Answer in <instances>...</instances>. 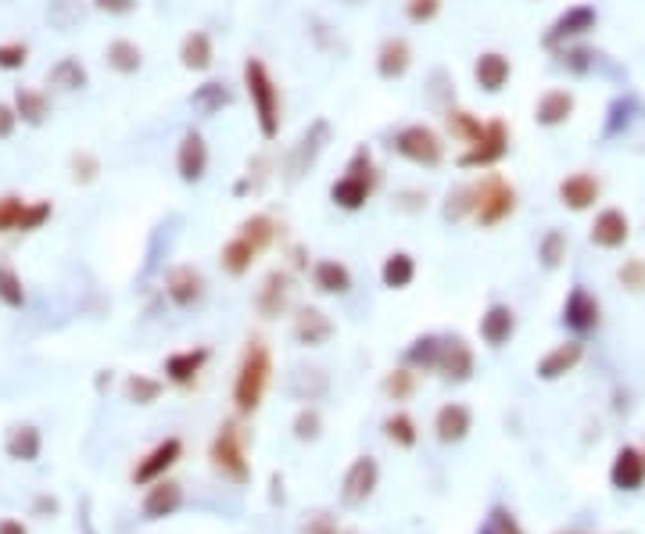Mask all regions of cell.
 Segmentation results:
<instances>
[{"label":"cell","mask_w":645,"mask_h":534,"mask_svg":"<svg viewBox=\"0 0 645 534\" xmlns=\"http://www.w3.org/2000/svg\"><path fill=\"white\" fill-rule=\"evenodd\" d=\"M244 94L251 101V112H255V126L262 133V140H276L280 137V126H284V97H280V87H276L273 72L262 58H244Z\"/></svg>","instance_id":"6da1fadb"},{"label":"cell","mask_w":645,"mask_h":534,"mask_svg":"<svg viewBox=\"0 0 645 534\" xmlns=\"http://www.w3.org/2000/svg\"><path fill=\"white\" fill-rule=\"evenodd\" d=\"M269 373H273V355H269L266 341L251 337L241 355V366H237V380H233V405H237L241 416H251L262 405V395L269 388Z\"/></svg>","instance_id":"7a4b0ae2"},{"label":"cell","mask_w":645,"mask_h":534,"mask_svg":"<svg viewBox=\"0 0 645 534\" xmlns=\"http://www.w3.org/2000/svg\"><path fill=\"white\" fill-rule=\"evenodd\" d=\"M516 205H520V194L516 187L499 173H484L481 180L473 183V223L481 230H495L506 219L516 216Z\"/></svg>","instance_id":"3957f363"},{"label":"cell","mask_w":645,"mask_h":534,"mask_svg":"<svg viewBox=\"0 0 645 534\" xmlns=\"http://www.w3.org/2000/svg\"><path fill=\"white\" fill-rule=\"evenodd\" d=\"M391 151L409 165L438 169V165L445 162V137H441L434 126H427V122H409V126L395 130Z\"/></svg>","instance_id":"277c9868"},{"label":"cell","mask_w":645,"mask_h":534,"mask_svg":"<svg viewBox=\"0 0 645 534\" xmlns=\"http://www.w3.org/2000/svg\"><path fill=\"white\" fill-rule=\"evenodd\" d=\"M506 155H509V126H506V119H488V122H484L481 137L473 140L470 147H463V151L456 155V165H459V169H481V173H488V169H495V165H499Z\"/></svg>","instance_id":"5b68a950"},{"label":"cell","mask_w":645,"mask_h":534,"mask_svg":"<svg viewBox=\"0 0 645 534\" xmlns=\"http://www.w3.org/2000/svg\"><path fill=\"white\" fill-rule=\"evenodd\" d=\"M595 26H599V8H595V4H570L567 11H559V15L552 18V26L545 29L542 44L549 47V51H563V47L585 40Z\"/></svg>","instance_id":"8992f818"},{"label":"cell","mask_w":645,"mask_h":534,"mask_svg":"<svg viewBox=\"0 0 645 534\" xmlns=\"http://www.w3.org/2000/svg\"><path fill=\"white\" fill-rule=\"evenodd\" d=\"M212 463L215 470H223L230 481L237 484H248L251 481V466H248V456H244V431L237 420H226L219 427L212 441Z\"/></svg>","instance_id":"52a82bcc"},{"label":"cell","mask_w":645,"mask_h":534,"mask_svg":"<svg viewBox=\"0 0 645 534\" xmlns=\"http://www.w3.org/2000/svg\"><path fill=\"white\" fill-rule=\"evenodd\" d=\"M208 165H212V151H208V140L201 130H187L176 144V176L187 187H198L208 176Z\"/></svg>","instance_id":"ba28073f"},{"label":"cell","mask_w":645,"mask_h":534,"mask_svg":"<svg viewBox=\"0 0 645 534\" xmlns=\"http://www.w3.org/2000/svg\"><path fill=\"white\" fill-rule=\"evenodd\" d=\"M588 241L595 244V248L602 251H620L624 244L631 241V219L624 208L610 205V208H599L592 219V226H588Z\"/></svg>","instance_id":"9c48e42d"},{"label":"cell","mask_w":645,"mask_h":534,"mask_svg":"<svg viewBox=\"0 0 645 534\" xmlns=\"http://www.w3.org/2000/svg\"><path fill=\"white\" fill-rule=\"evenodd\" d=\"M602 323V305L588 287L577 284L574 291L567 294V302H563V327L577 337H588L592 330H599Z\"/></svg>","instance_id":"30bf717a"},{"label":"cell","mask_w":645,"mask_h":534,"mask_svg":"<svg viewBox=\"0 0 645 534\" xmlns=\"http://www.w3.org/2000/svg\"><path fill=\"white\" fill-rule=\"evenodd\" d=\"M556 198H559V205L570 208V212H592V208L602 201V180L595 173L577 169V173L559 180Z\"/></svg>","instance_id":"8fae6325"},{"label":"cell","mask_w":645,"mask_h":534,"mask_svg":"<svg viewBox=\"0 0 645 534\" xmlns=\"http://www.w3.org/2000/svg\"><path fill=\"white\" fill-rule=\"evenodd\" d=\"M577 112V94L567 87H552L545 90L538 101H534V122L542 126V130H559V126H567Z\"/></svg>","instance_id":"7c38bea8"},{"label":"cell","mask_w":645,"mask_h":534,"mask_svg":"<svg viewBox=\"0 0 645 534\" xmlns=\"http://www.w3.org/2000/svg\"><path fill=\"white\" fill-rule=\"evenodd\" d=\"M509 79H513V61H509V54L481 51L473 58V83H477V90L495 97L509 87Z\"/></svg>","instance_id":"4fadbf2b"},{"label":"cell","mask_w":645,"mask_h":534,"mask_svg":"<svg viewBox=\"0 0 645 534\" xmlns=\"http://www.w3.org/2000/svg\"><path fill=\"white\" fill-rule=\"evenodd\" d=\"M377 481H380L377 459H373V456L355 459V463L348 466V474H344V484H341L344 506H362V502H366L373 491H377Z\"/></svg>","instance_id":"5bb4252c"},{"label":"cell","mask_w":645,"mask_h":534,"mask_svg":"<svg viewBox=\"0 0 645 534\" xmlns=\"http://www.w3.org/2000/svg\"><path fill=\"white\" fill-rule=\"evenodd\" d=\"M165 294L176 309H194L205 298V276L194 266H172L165 276Z\"/></svg>","instance_id":"9a60e30c"},{"label":"cell","mask_w":645,"mask_h":534,"mask_svg":"<svg viewBox=\"0 0 645 534\" xmlns=\"http://www.w3.org/2000/svg\"><path fill=\"white\" fill-rule=\"evenodd\" d=\"M291 334L301 348H319L334 337V319H330L323 309H316V305H305V309L294 312Z\"/></svg>","instance_id":"2e32d148"},{"label":"cell","mask_w":645,"mask_h":534,"mask_svg":"<svg viewBox=\"0 0 645 534\" xmlns=\"http://www.w3.org/2000/svg\"><path fill=\"white\" fill-rule=\"evenodd\" d=\"M413 69V47L405 36H384L377 47V76L384 83H395V79H405Z\"/></svg>","instance_id":"e0dca14e"},{"label":"cell","mask_w":645,"mask_h":534,"mask_svg":"<svg viewBox=\"0 0 645 534\" xmlns=\"http://www.w3.org/2000/svg\"><path fill=\"white\" fill-rule=\"evenodd\" d=\"M180 456H183V441L180 438H165L162 445H155L144 459H140V466L133 470V481H137V484L162 481L172 466L180 463Z\"/></svg>","instance_id":"ac0fdd59"},{"label":"cell","mask_w":645,"mask_h":534,"mask_svg":"<svg viewBox=\"0 0 645 534\" xmlns=\"http://www.w3.org/2000/svg\"><path fill=\"white\" fill-rule=\"evenodd\" d=\"M581 359H585V345H581V341H563V345L549 348V352L538 359L534 373H538V380L552 384V380H563L567 373H574L577 366H581Z\"/></svg>","instance_id":"d6986e66"},{"label":"cell","mask_w":645,"mask_h":534,"mask_svg":"<svg viewBox=\"0 0 645 534\" xmlns=\"http://www.w3.org/2000/svg\"><path fill=\"white\" fill-rule=\"evenodd\" d=\"M380 180H366V176H352L344 173L330 183V201H334L341 212H362V208L370 205L373 190H377Z\"/></svg>","instance_id":"ffe728a7"},{"label":"cell","mask_w":645,"mask_h":534,"mask_svg":"<svg viewBox=\"0 0 645 534\" xmlns=\"http://www.w3.org/2000/svg\"><path fill=\"white\" fill-rule=\"evenodd\" d=\"M291 273H284V269H273V273L262 280V287H258V294H255V305H258V312L266 319H276V316H284L287 312V305H291Z\"/></svg>","instance_id":"44dd1931"},{"label":"cell","mask_w":645,"mask_h":534,"mask_svg":"<svg viewBox=\"0 0 645 534\" xmlns=\"http://www.w3.org/2000/svg\"><path fill=\"white\" fill-rule=\"evenodd\" d=\"M438 373L452 384H466L473 377V348L466 345L463 337H445L441 341V359Z\"/></svg>","instance_id":"7402d4cb"},{"label":"cell","mask_w":645,"mask_h":534,"mask_svg":"<svg viewBox=\"0 0 645 534\" xmlns=\"http://www.w3.org/2000/svg\"><path fill=\"white\" fill-rule=\"evenodd\" d=\"M477 330H481V341L488 348H506L516 334V312L502 302L488 305L484 316H481V323H477Z\"/></svg>","instance_id":"603a6c76"},{"label":"cell","mask_w":645,"mask_h":534,"mask_svg":"<svg viewBox=\"0 0 645 534\" xmlns=\"http://www.w3.org/2000/svg\"><path fill=\"white\" fill-rule=\"evenodd\" d=\"M180 65L187 72H194V76H205L215 65V44L205 29H190L180 40Z\"/></svg>","instance_id":"cb8c5ba5"},{"label":"cell","mask_w":645,"mask_h":534,"mask_svg":"<svg viewBox=\"0 0 645 534\" xmlns=\"http://www.w3.org/2000/svg\"><path fill=\"white\" fill-rule=\"evenodd\" d=\"M610 481L617 491H638L645 484V452L624 445L610 466Z\"/></svg>","instance_id":"d4e9b609"},{"label":"cell","mask_w":645,"mask_h":534,"mask_svg":"<svg viewBox=\"0 0 645 534\" xmlns=\"http://www.w3.org/2000/svg\"><path fill=\"white\" fill-rule=\"evenodd\" d=\"M470 427H473V413L459 402L441 405L438 416H434V431H438V441H445V445L463 441L470 434Z\"/></svg>","instance_id":"484cf974"},{"label":"cell","mask_w":645,"mask_h":534,"mask_svg":"<svg viewBox=\"0 0 645 534\" xmlns=\"http://www.w3.org/2000/svg\"><path fill=\"white\" fill-rule=\"evenodd\" d=\"M205 362H208V348H187V352H172L169 359H165V377H169L172 384L187 388V384H194V380H198V373L205 370Z\"/></svg>","instance_id":"4316f807"},{"label":"cell","mask_w":645,"mask_h":534,"mask_svg":"<svg viewBox=\"0 0 645 534\" xmlns=\"http://www.w3.org/2000/svg\"><path fill=\"white\" fill-rule=\"evenodd\" d=\"M255 259H258V248L248 237H241V233H233L230 241L223 244V251H219V266H223L226 276H248Z\"/></svg>","instance_id":"83f0119b"},{"label":"cell","mask_w":645,"mask_h":534,"mask_svg":"<svg viewBox=\"0 0 645 534\" xmlns=\"http://www.w3.org/2000/svg\"><path fill=\"white\" fill-rule=\"evenodd\" d=\"M47 83L58 87V90H65V94H79V90L90 87V72H86V65L76 58V54H65V58H58L51 65Z\"/></svg>","instance_id":"f1b7e54d"},{"label":"cell","mask_w":645,"mask_h":534,"mask_svg":"<svg viewBox=\"0 0 645 534\" xmlns=\"http://www.w3.org/2000/svg\"><path fill=\"white\" fill-rule=\"evenodd\" d=\"M312 287H316L319 294H334V298H341V294L352 291V273H348V266L337 259H319L316 266H312Z\"/></svg>","instance_id":"f546056e"},{"label":"cell","mask_w":645,"mask_h":534,"mask_svg":"<svg viewBox=\"0 0 645 534\" xmlns=\"http://www.w3.org/2000/svg\"><path fill=\"white\" fill-rule=\"evenodd\" d=\"M104 65H108L115 76H137V72L144 69V51H140V44L119 36V40H112V44L104 47Z\"/></svg>","instance_id":"4dcf8cb0"},{"label":"cell","mask_w":645,"mask_h":534,"mask_svg":"<svg viewBox=\"0 0 645 534\" xmlns=\"http://www.w3.org/2000/svg\"><path fill=\"white\" fill-rule=\"evenodd\" d=\"M15 112H18V122L22 126H33V130H40L43 122L51 119V101H47V94L43 90H33V87H18L15 90Z\"/></svg>","instance_id":"1f68e13d"},{"label":"cell","mask_w":645,"mask_h":534,"mask_svg":"<svg viewBox=\"0 0 645 534\" xmlns=\"http://www.w3.org/2000/svg\"><path fill=\"white\" fill-rule=\"evenodd\" d=\"M180 506H183V488H180V484L158 481L155 488L147 491V499H144V517H147V520H165V517H172V513H176Z\"/></svg>","instance_id":"d6a6232c"},{"label":"cell","mask_w":645,"mask_h":534,"mask_svg":"<svg viewBox=\"0 0 645 534\" xmlns=\"http://www.w3.org/2000/svg\"><path fill=\"white\" fill-rule=\"evenodd\" d=\"M233 104V94L226 83H215V79H208V83H201L194 94H190V108L198 115H205V119H215V115L223 112V108H230Z\"/></svg>","instance_id":"836d02e7"},{"label":"cell","mask_w":645,"mask_h":534,"mask_svg":"<svg viewBox=\"0 0 645 534\" xmlns=\"http://www.w3.org/2000/svg\"><path fill=\"white\" fill-rule=\"evenodd\" d=\"M380 280L391 291H405L416 280V259L409 251H391L384 259V266H380Z\"/></svg>","instance_id":"e575fe53"},{"label":"cell","mask_w":645,"mask_h":534,"mask_svg":"<svg viewBox=\"0 0 645 534\" xmlns=\"http://www.w3.org/2000/svg\"><path fill=\"white\" fill-rule=\"evenodd\" d=\"M441 341L445 337H438V334H423V337H416L413 345L405 348V366L409 370H438V359H441Z\"/></svg>","instance_id":"d590c367"},{"label":"cell","mask_w":645,"mask_h":534,"mask_svg":"<svg viewBox=\"0 0 645 534\" xmlns=\"http://www.w3.org/2000/svg\"><path fill=\"white\" fill-rule=\"evenodd\" d=\"M445 130L452 133V140H459L463 147H470L473 140L484 133V122L466 108H445Z\"/></svg>","instance_id":"8d00e7d4"},{"label":"cell","mask_w":645,"mask_h":534,"mask_svg":"<svg viewBox=\"0 0 645 534\" xmlns=\"http://www.w3.org/2000/svg\"><path fill=\"white\" fill-rule=\"evenodd\" d=\"M237 233L248 237V241L258 248V255H262V251H269L276 241V219L266 216V212H255V216H248L241 226H237Z\"/></svg>","instance_id":"74e56055"},{"label":"cell","mask_w":645,"mask_h":534,"mask_svg":"<svg viewBox=\"0 0 645 534\" xmlns=\"http://www.w3.org/2000/svg\"><path fill=\"white\" fill-rule=\"evenodd\" d=\"M8 456L18 459V463H33L36 456H40V431H36L33 423H26V427H15V431L8 434Z\"/></svg>","instance_id":"f35d334b"},{"label":"cell","mask_w":645,"mask_h":534,"mask_svg":"<svg viewBox=\"0 0 645 534\" xmlns=\"http://www.w3.org/2000/svg\"><path fill=\"white\" fill-rule=\"evenodd\" d=\"M567 251H570V241H567V233L563 230H545L542 233V241H538V262H542V269H559L563 266V259H567Z\"/></svg>","instance_id":"ab89813d"},{"label":"cell","mask_w":645,"mask_h":534,"mask_svg":"<svg viewBox=\"0 0 645 534\" xmlns=\"http://www.w3.org/2000/svg\"><path fill=\"white\" fill-rule=\"evenodd\" d=\"M291 391H294V398H301V402H316V398L327 395V373L323 370H298L291 377Z\"/></svg>","instance_id":"60d3db41"},{"label":"cell","mask_w":645,"mask_h":534,"mask_svg":"<svg viewBox=\"0 0 645 534\" xmlns=\"http://www.w3.org/2000/svg\"><path fill=\"white\" fill-rule=\"evenodd\" d=\"M122 391H126V402H133V405H155L158 398H162V380L133 373V377H126V388Z\"/></svg>","instance_id":"b9f144b4"},{"label":"cell","mask_w":645,"mask_h":534,"mask_svg":"<svg viewBox=\"0 0 645 534\" xmlns=\"http://www.w3.org/2000/svg\"><path fill=\"white\" fill-rule=\"evenodd\" d=\"M47 22L61 33H72L83 22V4L79 0H51L47 4Z\"/></svg>","instance_id":"7bdbcfd3"},{"label":"cell","mask_w":645,"mask_h":534,"mask_svg":"<svg viewBox=\"0 0 645 534\" xmlns=\"http://www.w3.org/2000/svg\"><path fill=\"white\" fill-rule=\"evenodd\" d=\"M0 305H8V309H22V305H26L22 276H18L11 266H4V262H0Z\"/></svg>","instance_id":"ee69618b"},{"label":"cell","mask_w":645,"mask_h":534,"mask_svg":"<svg viewBox=\"0 0 645 534\" xmlns=\"http://www.w3.org/2000/svg\"><path fill=\"white\" fill-rule=\"evenodd\" d=\"M473 216V183H463V187L448 190L445 201V219L448 223H459V219Z\"/></svg>","instance_id":"f6af8a7d"},{"label":"cell","mask_w":645,"mask_h":534,"mask_svg":"<svg viewBox=\"0 0 645 534\" xmlns=\"http://www.w3.org/2000/svg\"><path fill=\"white\" fill-rule=\"evenodd\" d=\"M384 431H387V438L395 441V445H402V448H413L416 445V423H413V416L409 413H395V416H387V423H384Z\"/></svg>","instance_id":"bcb514c9"},{"label":"cell","mask_w":645,"mask_h":534,"mask_svg":"<svg viewBox=\"0 0 645 534\" xmlns=\"http://www.w3.org/2000/svg\"><path fill=\"white\" fill-rule=\"evenodd\" d=\"M445 0H405V22L409 26H430L438 22Z\"/></svg>","instance_id":"7dc6e473"},{"label":"cell","mask_w":645,"mask_h":534,"mask_svg":"<svg viewBox=\"0 0 645 534\" xmlns=\"http://www.w3.org/2000/svg\"><path fill=\"white\" fill-rule=\"evenodd\" d=\"M635 119V97H617L610 104V119H606V137H617L620 130H628Z\"/></svg>","instance_id":"c3c4849f"},{"label":"cell","mask_w":645,"mask_h":534,"mask_svg":"<svg viewBox=\"0 0 645 534\" xmlns=\"http://www.w3.org/2000/svg\"><path fill=\"white\" fill-rule=\"evenodd\" d=\"M54 216V205L51 201H29L26 212H22V223H18V233H36L43 226L51 223Z\"/></svg>","instance_id":"681fc988"},{"label":"cell","mask_w":645,"mask_h":534,"mask_svg":"<svg viewBox=\"0 0 645 534\" xmlns=\"http://www.w3.org/2000/svg\"><path fill=\"white\" fill-rule=\"evenodd\" d=\"M384 391L395 398V402H405V398L416 391V373L409 370V366H402V370H391L384 377Z\"/></svg>","instance_id":"f907efd6"},{"label":"cell","mask_w":645,"mask_h":534,"mask_svg":"<svg viewBox=\"0 0 645 534\" xmlns=\"http://www.w3.org/2000/svg\"><path fill=\"white\" fill-rule=\"evenodd\" d=\"M26 205L29 201L18 198V194H4V198H0V233H18V223H22Z\"/></svg>","instance_id":"816d5d0a"},{"label":"cell","mask_w":645,"mask_h":534,"mask_svg":"<svg viewBox=\"0 0 645 534\" xmlns=\"http://www.w3.org/2000/svg\"><path fill=\"white\" fill-rule=\"evenodd\" d=\"M69 169H72V180L83 183V187H90V183L101 176V162H97V155H90V151H76V155L69 158Z\"/></svg>","instance_id":"f5cc1de1"},{"label":"cell","mask_w":645,"mask_h":534,"mask_svg":"<svg viewBox=\"0 0 645 534\" xmlns=\"http://www.w3.org/2000/svg\"><path fill=\"white\" fill-rule=\"evenodd\" d=\"M26 65H29V44H22V40L0 44V72H22Z\"/></svg>","instance_id":"db71d44e"},{"label":"cell","mask_w":645,"mask_h":534,"mask_svg":"<svg viewBox=\"0 0 645 534\" xmlns=\"http://www.w3.org/2000/svg\"><path fill=\"white\" fill-rule=\"evenodd\" d=\"M344 173L352 176H366V180H380L377 173V162H373V151L366 144H359L352 151V158H348V165H344Z\"/></svg>","instance_id":"11a10c76"},{"label":"cell","mask_w":645,"mask_h":534,"mask_svg":"<svg viewBox=\"0 0 645 534\" xmlns=\"http://www.w3.org/2000/svg\"><path fill=\"white\" fill-rule=\"evenodd\" d=\"M617 280L628 291L642 294L645 291V259H624V266L617 269Z\"/></svg>","instance_id":"9f6ffc18"},{"label":"cell","mask_w":645,"mask_h":534,"mask_svg":"<svg viewBox=\"0 0 645 534\" xmlns=\"http://www.w3.org/2000/svg\"><path fill=\"white\" fill-rule=\"evenodd\" d=\"M319 427H323V420H319L316 409H301V413L294 416V438L298 441H316Z\"/></svg>","instance_id":"6f0895ef"},{"label":"cell","mask_w":645,"mask_h":534,"mask_svg":"<svg viewBox=\"0 0 645 534\" xmlns=\"http://www.w3.org/2000/svg\"><path fill=\"white\" fill-rule=\"evenodd\" d=\"M101 15H112V18H126L140 8V0H90Z\"/></svg>","instance_id":"680465c9"},{"label":"cell","mask_w":645,"mask_h":534,"mask_svg":"<svg viewBox=\"0 0 645 534\" xmlns=\"http://www.w3.org/2000/svg\"><path fill=\"white\" fill-rule=\"evenodd\" d=\"M484 534H524V531H520V524L509 517L506 509H495V513H491V524L484 527Z\"/></svg>","instance_id":"91938a15"},{"label":"cell","mask_w":645,"mask_h":534,"mask_svg":"<svg viewBox=\"0 0 645 534\" xmlns=\"http://www.w3.org/2000/svg\"><path fill=\"white\" fill-rule=\"evenodd\" d=\"M15 130H18V112H15V104L0 101V140H11V137H15Z\"/></svg>","instance_id":"94428289"},{"label":"cell","mask_w":645,"mask_h":534,"mask_svg":"<svg viewBox=\"0 0 645 534\" xmlns=\"http://www.w3.org/2000/svg\"><path fill=\"white\" fill-rule=\"evenodd\" d=\"M301 534H337V531H334V520H330L327 513H312L309 524L301 527Z\"/></svg>","instance_id":"6125c7cd"},{"label":"cell","mask_w":645,"mask_h":534,"mask_svg":"<svg viewBox=\"0 0 645 534\" xmlns=\"http://www.w3.org/2000/svg\"><path fill=\"white\" fill-rule=\"evenodd\" d=\"M33 513H40V517H47V513H58V499H36V506H33Z\"/></svg>","instance_id":"be15d7a7"},{"label":"cell","mask_w":645,"mask_h":534,"mask_svg":"<svg viewBox=\"0 0 645 534\" xmlns=\"http://www.w3.org/2000/svg\"><path fill=\"white\" fill-rule=\"evenodd\" d=\"M0 534H29L18 520H0Z\"/></svg>","instance_id":"e7e4bbea"},{"label":"cell","mask_w":645,"mask_h":534,"mask_svg":"<svg viewBox=\"0 0 645 534\" xmlns=\"http://www.w3.org/2000/svg\"><path fill=\"white\" fill-rule=\"evenodd\" d=\"M86 509H90V506H86V502H83V517H79V524H83V531H86V534H94V527H90V517H86Z\"/></svg>","instance_id":"03108f58"}]
</instances>
